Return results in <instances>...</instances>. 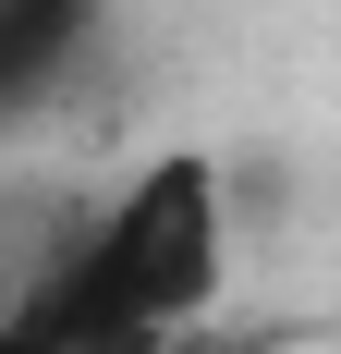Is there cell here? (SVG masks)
Returning a JSON list of instances; mask_svg holds the SVG:
<instances>
[{
	"mask_svg": "<svg viewBox=\"0 0 341 354\" xmlns=\"http://www.w3.org/2000/svg\"><path fill=\"white\" fill-rule=\"evenodd\" d=\"M73 269L110 330H195L232 293V171L207 147H159L98 220H73Z\"/></svg>",
	"mask_w": 341,
	"mask_h": 354,
	"instance_id": "1",
	"label": "cell"
},
{
	"mask_svg": "<svg viewBox=\"0 0 341 354\" xmlns=\"http://www.w3.org/2000/svg\"><path fill=\"white\" fill-rule=\"evenodd\" d=\"M12 281H25V257H12V245H0V306H12Z\"/></svg>",
	"mask_w": 341,
	"mask_h": 354,
	"instance_id": "5",
	"label": "cell"
},
{
	"mask_svg": "<svg viewBox=\"0 0 341 354\" xmlns=\"http://www.w3.org/2000/svg\"><path fill=\"white\" fill-rule=\"evenodd\" d=\"M98 354H195V330H110Z\"/></svg>",
	"mask_w": 341,
	"mask_h": 354,
	"instance_id": "4",
	"label": "cell"
},
{
	"mask_svg": "<svg viewBox=\"0 0 341 354\" xmlns=\"http://www.w3.org/2000/svg\"><path fill=\"white\" fill-rule=\"evenodd\" d=\"M0 354H98V306H86L73 232L49 257H25V281H12V306H0Z\"/></svg>",
	"mask_w": 341,
	"mask_h": 354,
	"instance_id": "3",
	"label": "cell"
},
{
	"mask_svg": "<svg viewBox=\"0 0 341 354\" xmlns=\"http://www.w3.org/2000/svg\"><path fill=\"white\" fill-rule=\"evenodd\" d=\"M98 37H110V0H0V135L61 98L98 62Z\"/></svg>",
	"mask_w": 341,
	"mask_h": 354,
	"instance_id": "2",
	"label": "cell"
}]
</instances>
